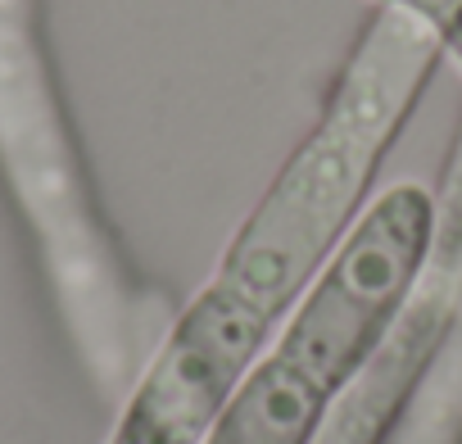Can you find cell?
I'll use <instances>...</instances> for the list:
<instances>
[{"label": "cell", "mask_w": 462, "mask_h": 444, "mask_svg": "<svg viewBox=\"0 0 462 444\" xmlns=\"http://www.w3.org/2000/svg\"><path fill=\"white\" fill-rule=\"evenodd\" d=\"M385 10H399L408 23H417L444 60L462 69V0H376Z\"/></svg>", "instance_id": "obj_5"}, {"label": "cell", "mask_w": 462, "mask_h": 444, "mask_svg": "<svg viewBox=\"0 0 462 444\" xmlns=\"http://www.w3.org/2000/svg\"><path fill=\"white\" fill-rule=\"evenodd\" d=\"M0 181L42 254L87 372L123 394L168 322L154 318L105 227L42 46L37 0H0Z\"/></svg>", "instance_id": "obj_2"}, {"label": "cell", "mask_w": 462, "mask_h": 444, "mask_svg": "<svg viewBox=\"0 0 462 444\" xmlns=\"http://www.w3.org/2000/svg\"><path fill=\"white\" fill-rule=\"evenodd\" d=\"M435 227L430 186L394 181L372 195L340 254L199 444H313L403 318L430 264Z\"/></svg>", "instance_id": "obj_3"}, {"label": "cell", "mask_w": 462, "mask_h": 444, "mask_svg": "<svg viewBox=\"0 0 462 444\" xmlns=\"http://www.w3.org/2000/svg\"><path fill=\"white\" fill-rule=\"evenodd\" d=\"M385 444H462V309Z\"/></svg>", "instance_id": "obj_4"}, {"label": "cell", "mask_w": 462, "mask_h": 444, "mask_svg": "<svg viewBox=\"0 0 462 444\" xmlns=\"http://www.w3.org/2000/svg\"><path fill=\"white\" fill-rule=\"evenodd\" d=\"M439 64V46L399 10L367 14L313 127L123 390L105 444H199L208 435L349 241Z\"/></svg>", "instance_id": "obj_1"}]
</instances>
